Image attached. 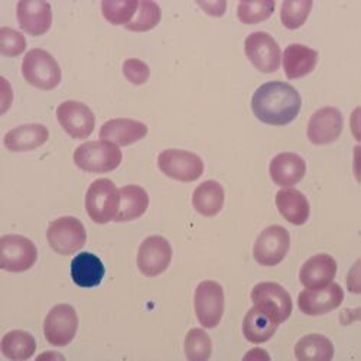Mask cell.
Masks as SVG:
<instances>
[{
    "instance_id": "29",
    "label": "cell",
    "mask_w": 361,
    "mask_h": 361,
    "mask_svg": "<svg viewBox=\"0 0 361 361\" xmlns=\"http://www.w3.org/2000/svg\"><path fill=\"white\" fill-rule=\"evenodd\" d=\"M295 357L299 361H329L334 357V345L325 336L310 334L296 343Z\"/></svg>"
},
{
    "instance_id": "5",
    "label": "cell",
    "mask_w": 361,
    "mask_h": 361,
    "mask_svg": "<svg viewBox=\"0 0 361 361\" xmlns=\"http://www.w3.org/2000/svg\"><path fill=\"white\" fill-rule=\"evenodd\" d=\"M47 240L55 253L61 256H71L84 247L87 242V233L84 224L78 219L66 216L54 220L49 224Z\"/></svg>"
},
{
    "instance_id": "25",
    "label": "cell",
    "mask_w": 361,
    "mask_h": 361,
    "mask_svg": "<svg viewBox=\"0 0 361 361\" xmlns=\"http://www.w3.org/2000/svg\"><path fill=\"white\" fill-rule=\"evenodd\" d=\"M120 191L118 213L113 221L126 223L142 217L149 207V195L139 185H126Z\"/></svg>"
},
{
    "instance_id": "35",
    "label": "cell",
    "mask_w": 361,
    "mask_h": 361,
    "mask_svg": "<svg viewBox=\"0 0 361 361\" xmlns=\"http://www.w3.org/2000/svg\"><path fill=\"white\" fill-rule=\"evenodd\" d=\"M26 49L25 37L12 27H0V54L5 56H18Z\"/></svg>"
},
{
    "instance_id": "9",
    "label": "cell",
    "mask_w": 361,
    "mask_h": 361,
    "mask_svg": "<svg viewBox=\"0 0 361 361\" xmlns=\"http://www.w3.org/2000/svg\"><path fill=\"white\" fill-rule=\"evenodd\" d=\"M290 249L289 231L282 226L266 227L253 246V256L256 262L262 266H276L288 255Z\"/></svg>"
},
{
    "instance_id": "11",
    "label": "cell",
    "mask_w": 361,
    "mask_h": 361,
    "mask_svg": "<svg viewBox=\"0 0 361 361\" xmlns=\"http://www.w3.org/2000/svg\"><path fill=\"white\" fill-rule=\"evenodd\" d=\"M78 329V317L71 305H55L44 321V334L47 341L55 347L68 345Z\"/></svg>"
},
{
    "instance_id": "21",
    "label": "cell",
    "mask_w": 361,
    "mask_h": 361,
    "mask_svg": "<svg viewBox=\"0 0 361 361\" xmlns=\"http://www.w3.org/2000/svg\"><path fill=\"white\" fill-rule=\"evenodd\" d=\"M49 137V130L41 123H29L9 130L4 137V145L15 154L29 152L42 146Z\"/></svg>"
},
{
    "instance_id": "6",
    "label": "cell",
    "mask_w": 361,
    "mask_h": 361,
    "mask_svg": "<svg viewBox=\"0 0 361 361\" xmlns=\"http://www.w3.org/2000/svg\"><path fill=\"white\" fill-rule=\"evenodd\" d=\"M37 246L29 238L19 234L0 237V267L6 272H26L37 263Z\"/></svg>"
},
{
    "instance_id": "31",
    "label": "cell",
    "mask_w": 361,
    "mask_h": 361,
    "mask_svg": "<svg viewBox=\"0 0 361 361\" xmlns=\"http://www.w3.org/2000/svg\"><path fill=\"white\" fill-rule=\"evenodd\" d=\"M137 0H103L102 12L111 25H128L136 15Z\"/></svg>"
},
{
    "instance_id": "10",
    "label": "cell",
    "mask_w": 361,
    "mask_h": 361,
    "mask_svg": "<svg viewBox=\"0 0 361 361\" xmlns=\"http://www.w3.org/2000/svg\"><path fill=\"white\" fill-rule=\"evenodd\" d=\"M255 307L263 310L278 324L285 322L292 314V298L289 292L275 282L257 283L252 290Z\"/></svg>"
},
{
    "instance_id": "13",
    "label": "cell",
    "mask_w": 361,
    "mask_h": 361,
    "mask_svg": "<svg viewBox=\"0 0 361 361\" xmlns=\"http://www.w3.org/2000/svg\"><path fill=\"white\" fill-rule=\"evenodd\" d=\"M245 52L249 61L260 73L270 74L281 67V48L267 32H253L245 41Z\"/></svg>"
},
{
    "instance_id": "3",
    "label": "cell",
    "mask_w": 361,
    "mask_h": 361,
    "mask_svg": "<svg viewBox=\"0 0 361 361\" xmlns=\"http://www.w3.org/2000/svg\"><path fill=\"white\" fill-rule=\"evenodd\" d=\"M23 78L35 88L54 90L61 82L63 74L56 59L45 49L35 48L29 51L22 63Z\"/></svg>"
},
{
    "instance_id": "24",
    "label": "cell",
    "mask_w": 361,
    "mask_h": 361,
    "mask_svg": "<svg viewBox=\"0 0 361 361\" xmlns=\"http://www.w3.org/2000/svg\"><path fill=\"white\" fill-rule=\"evenodd\" d=\"M276 207L281 216L293 226H302L310 219V202L302 192L295 188L281 190L276 194Z\"/></svg>"
},
{
    "instance_id": "34",
    "label": "cell",
    "mask_w": 361,
    "mask_h": 361,
    "mask_svg": "<svg viewBox=\"0 0 361 361\" xmlns=\"http://www.w3.org/2000/svg\"><path fill=\"white\" fill-rule=\"evenodd\" d=\"M276 4L272 0L259 2H240L237 6V18L245 25H256L272 16Z\"/></svg>"
},
{
    "instance_id": "30",
    "label": "cell",
    "mask_w": 361,
    "mask_h": 361,
    "mask_svg": "<svg viewBox=\"0 0 361 361\" xmlns=\"http://www.w3.org/2000/svg\"><path fill=\"white\" fill-rule=\"evenodd\" d=\"M161 18L162 12L157 2L140 0L136 16L125 27L132 32H147L159 25Z\"/></svg>"
},
{
    "instance_id": "4",
    "label": "cell",
    "mask_w": 361,
    "mask_h": 361,
    "mask_svg": "<svg viewBox=\"0 0 361 361\" xmlns=\"http://www.w3.org/2000/svg\"><path fill=\"white\" fill-rule=\"evenodd\" d=\"M120 191L110 179H97L85 194V209L88 217L97 224H107L118 213Z\"/></svg>"
},
{
    "instance_id": "32",
    "label": "cell",
    "mask_w": 361,
    "mask_h": 361,
    "mask_svg": "<svg viewBox=\"0 0 361 361\" xmlns=\"http://www.w3.org/2000/svg\"><path fill=\"white\" fill-rule=\"evenodd\" d=\"M184 350L190 361H205L212 357L213 343L204 329L192 328L185 337Z\"/></svg>"
},
{
    "instance_id": "27",
    "label": "cell",
    "mask_w": 361,
    "mask_h": 361,
    "mask_svg": "<svg viewBox=\"0 0 361 361\" xmlns=\"http://www.w3.org/2000/svg\"><path fill=\"white\" fill-rule=\"evenodd\" d=\"M192 205L204 217L217 216L224 205V188L217 180H205L195 188Z\"/></svg>"
},
{
    "instance_id": "12",
    "label": "cell",
    "mask_w": 361,
    "mask_h": 361,
    "mask_svg": "<svg viewBox=\"0 0 361 361\" xmlns=\"http://www.w3.org/2000/svg\"><path fill=\"white\" fill-rule=\"evenodd\" d=\"M56 118L61 128L73 139H87L96 126V116L87 104L67 100L56 109Z\"/></svg>"
},
{
    "instance_id": "37",
    "label": "cell",
    "mask_w": 361,
    "mask_h": 361,
    "mask_svg": "<svg viewBox=\"0 0 361 361\" xmlns=\"http://www.w3.org/2000/svg\"><path fill=\"white\" fill-rule=\"evenodd\" d=\"M207 15H212V16H223L226 13V8L227 4L226 2H198L197 4Z\"/></svg>"
},
{
    "instance_id": "15",
    "label": "cell",
    "mask_w": 361,
    "mask_h": 361,
    "mask_svg": "<svg viewBox=\"0 0 361 361\" xmlns=\"http://www.w3.org/2000/svg\"><path fill=\"white\" fill-rule=\"evenodd\" d=\"M344 300L343 288L338 283H328L318 289H305L298 296L300 312L310 317H318L337 310Z\"/></svg>"
},
{
    "instance_id": "28",
    "label": "cell",
    "mask_w": 361,
    "mask_h": 361,
    "mask_svg": "<svg viewBox=\"0 0 361 361\" xmlns=\"http://www.w3.org/2000/svg\"><path fill=\"white\" fill-rule=\"evenodd\" d=\"M0 350H2V354L6 358L12 361H23L35 354L37 341L34 336L26 333V331L13 329L4 336L2 343H0Z\"/></svg>"
},
{
    "instance_id": "8",
    "label": "cell",
    "mask_w": 361,
    "mask_h": 361,
    "mask_svg": "<svg viewBox=\"0 0 361 361\" xmlns=\"http://www.w3.org/2000/svg\"><path fill=\"white\" fill-rule=\"evenodd\" d=\"M197 319L204 328H216L224 314V290L214 281H202L194 296Z\"/></svg>"
},
{
    "instance_id": "22",
    "label": "cell",
    "mask_w": 361,
    "mask_h": 361,
    "mask_svg": "<svg viewBox=\"0 0 361 361\" xmlns=\"http://www.w3.org/2000/svg\"><path fill=\"white\" fill-rule=\"evenodd\" d=\"M318 63V52L302 44H290L283 52V70L289 80L311 74Z\"/></svg>"
},
{
    "instance_id": "18",
    "label": "cell",
    "mask_w": 361,
    "mask_h": 361,
    "mask_svg": "<svg viewBox=\"0 0 361 361\" xmlns=\"http://www.w3.org/2000/svg\"><path fill=\"white\" fill-rule=\"evenodd\" d=\"M337 275V262L329 255H317L308 259L300 267L299 281L307 289L324 288L334 281Z\"/></svg>"
},
{
    "instance_id": "26",
    "label": "cell",
    "mask_w": 361,
    "mask_h": 361,
    "mask_svg": "<svg viewBox=\"0 0 361 361\" xmlns=\"http://www.w3.org/2000/svg\"><path fill=\"white\" fill-rule=\"evenodd\" d=\"M278 325L279 324L267 312L253 307L243 319V336L249 343L262 344L275 336Z\"/></svg>"
},
{
    "instance_id": "2",
    "label": "cell",
    "mask_w": 361,
    "mask_h": 361,
    "mask_svg": "<svg viewBox=\"0 0 361 361\" xmlns=\"http://www.w3.org/2000/svg\"><path fill=\"white\" fill-rule=\"evenodd\" d=\"M122 150L117 145L107 140L85 142L80 145L74 152V164L93 173H106L114 171L122 164Z\"/></svg>"
},
{
    "instance_id": "33",
    "label": "cell",
    "mask_w": 361,
    "mask_h": 361,
    "mask_svg": "<svg viewBox=\"0 0 361 361\" xmlns=\"http://www.w3.org/2000/svg\"><path fill=\"white\" fill-rule=\"evenodd\" d=\"M312 0H285L281 8V20L288 29L302 26L312 9Z\"/></svg>"
},
{
    "instance_id": "7",
    "label": "cell",
    "mask_w": 361,
    "mask_h": 361,
    "mask_svg": "<svg viewBox=\"0 0 361 361\" xmlns=\"http://www.w3.org/2000/svg\"><path fill=\"white\" fill-rule=\"evenodd\" d=\"M158 166L162 173L180 183H192L204 173L202 159L183 149L162 150L158 157Z\"/></svg>"
},
{
    "instance_id": "23",
    "label": "cell",
    "mask_w": 361,
    "mask_h": 361,
    "mask_svg": "<svg viewBox=\"0 0 361 361\" xmlns=\"http://www.w3.org/2000/svg\"><path fill=\"white\" fill-rule=\"evenodd\" d=\"M106 269L100 257L93 253H80L71 262V278L80 288H96L102 283Z\"/></svg>"
},
{
    "instance_id": "20",
    "label": "cell",
    "mask_w": 361,
    "mask_h": 361,
    "mask_svg": "<svg viewBox=\"0 0 361 361\" xmlns=\"http://www.w3.org/2000/svg\"><path fill=\"white\" fill-rule=\"evenodd\" d=\"M147 135V126L132 118H111L100 129V139L117 146H129Z\"/></svg>"
},
{
    "instance_id": "19",
    "label": "cell",
    "mask_w": 361,
    "mask_h": 361,
    "mask_svg": "<svg viewBox=\"0 0 361 361\" xmlns=\"http://www.w3.org/2000/svg\"><path fill=\"white\" fill-rule=\"evenodd\" d=\"M269 172L276 185L290 188L304 179L307 173V164L304 158H300L296 154L283 152L272 159Z\"/></svg>"
},
{
    "instance_id": "38",
    "label": "cell",
    "mask_w": 361,
    "mask_h": 361,
    "mask_svg": "<svg viewBox=\"0 0 361 361\" xmlns=\"http://www.w3.org/2000/svg\"><path fill=\"white\" fill-rule=\"evenodd\" d=\"M245 358H266V360H269L270 357H269V354H267L266 351H263L262 348H255V350L249 351V353L245 355Z\"/></svg>"
},
{
    "instance_id": "14",
    "label": "cell",
    "mask_w": 361,
    "mask_h": 361,
    "mask_svg": "<svg viewBox=\"0 0 361 361\" xmlns=\"http://www.w3.org/2000/svg\"><path fill=\"white\" fill-rule=\"evenodd\" d=\"M171 260L172 247L166 238L150 235L143 240L137 252V267L145 276H159L168 269Z\"/></svg>"
},
{
    "instance_id": "17",
    "label": "cell",
    "mask_w": 361,
    "mask_h": 361,
    "mask_svg": "<svg viewBox=\"0 0 361 361\" xmlns=\"http://www.w3.org/2000/svg\"><path fill=\"white\" fill-rule=\"evenodd\" d=\"M19 26L32 37H41L52 25V9L44 0H20L16 6Z\"/></svg>"
},
{
    "instance_id": "16",
    "label": "cell",
    "mask_w": 361,
    "mask_h": 361,
    "mask_svg": "<svg viewBox=\"0 0 361 361\" xmlns=\"http://www.w3.org/2000/svg\"><path fill=\"white\" fill-rule=\"evenodd\" d=\"M344 128V118L338 109L322 107L317 110L308 123V139L314 145H329L336 142Z\"/></svg>"
},
{
    "instance_id": "1",
    "label": "cell",
    "mask_w": 361,
    "mask_h": 361,
    "mask_svg": "<svg viewBox=\"0 0 361 361\" xmlns=\"http://www.w3.org/2000/svg\"><path fill=\"white\" fill-rule=\"evenodd\" d=\"M302 100L298 90L283 81H269L260 85L252 97V110L262 123L286 126L300 111Z\"/></svg>"
},
{
    "instance_id": "36",
    "label": "cell",
    "mask_w": 361,
    "mask_h": 361,
    "mask_svg": "<svg viewBox=\"0 0 361 361\" xmlns=\"http://www.w3.org/2000/svg\"><path fill=\"white\" fill-rule=\"evenodd\" d=\"M123 74L135 85H143L150 77V68L137 58H129L123 63Z\"/></svg>"
}]
</instances>
